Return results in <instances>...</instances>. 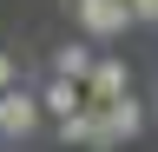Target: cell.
<instances>
[{
    "label": "cell",
    "instance_id": "7",
    "mask_svg": "<svg viewBox=\"0 0 158 152\" xmlns=\"http://www.w3.org/2000/svg\"><path fill=\"white\" fill-rule=\"evenodd\" d=\"M125 13H132L138 27H152V20H158V0H125Z\"/></svg>",
    "mask_w": 158,
    "mask_h": 152
},
{
    "label": "cell",
    "instance_id": "9",
    "mask_svg": "<svg viewBox=\"0 0 158 152\" xmlns=\"http://www.w3.org/2000/svg\"><path fill=\"white\" fill-rule=\"evenodd\" d=\"M0 152H7V139H0Z\"/></svg>",
    "mask_w": 158,
    "mask_h": 152
},
{
    "label": "cell",
    "instance_id": "2",
    "mask_svg": "<svg viewBox=\"0 0 158 152\" xmlns=\"http://www.w3.org/2000/svg\"><path fill=\"white\" fill-rule=\"evenodd\" d=\"M33 126H40V99H33V86H20V80L0 86V139L13 145V139H27Z\"/></svg>",
    "mask_w": 158,
    "mask_h": 152
},
{
    "label": "cell",
    "instance_id": "8",
    "mask_svg": "<svg viewBox=\"0 0 158 152\" xmlns=\"http://www.w3.org/2000/svg\"><path fill=\"white\" fill-rule=\"evenodd\" d=\"M20 80V60H13V53H0V86H13Z\"/></svg>",
    "mask_w": 158,
    "mask_h": 152
},
{
    "label": "cell",
    "instance_id": "1",
    "mask_svg": "<svg viewBox=\"0 0 158 152\" xmlns=\"http://www.w3.org/2000/svg\"><path fill=\"white\" fill-rule=\"evenodd\" d=\"M138 132H145V99H138V93H118V99H106V106L86 99V139H79V145L112 152V145L138 139Z\"/></svg>",
    "mask_w": 158,
    "mask_h": 152
},
{
    "label": "cell",
    "instance_id": "6",
    "mask_svg": "<svg viewBox=\"0 0 158 152\" xmlns=\"http://www.w3.org/2000/svg\"><path fill=\"white\" fill-rule=\"evenodd\" d=\"M86 66H92V46L86 40H66L53 53V73H59V80H86Z\"/></svg>",
    "mask_w": 158,
    "mask_h": 152
},
{
    "label": "cell",
    "instance_id": "3",
    "mask_svg": "<svg viewBox=\"0 0 158 152\" xmlns=\"http://www.w3.org/2000/svg\"><path fill=\"white\" fill-rule=\"evenodd\" d=\"M73 7V20L92 33V40H118V33L132 27V13H125V0H66Z\"/></svg>",
    "mask_w": 158,
    "mask_h": 152
},
{
    "label": "cell",
    "instance_id": "5",
    "mask_svg": "<svg viewBox=\"0 0 158 152\" xmlns=\"http://www.w3.org/2000/svg\"><path fill=\"white\" fill-rule=\"evenodd\" d=\"M79 106H86V86L79 80H59L53 73V80L40 86V112H53V119H66V112H79Z\"/></svg>",
    "mask_w": 158,
    "mask_h": 152
},
{
    "label": "cell",
    "instance_id": "4",
    "mask_svg": "<svg viewBox=\"0 0 158 152\" xmlns=\"http://www.w3.org/2000/svg\"><path fill=\"white\" fill-rule=\"evenodd\" d=\"M86 99L92 106H106V99H118V93H132V73H125V60H99L92 53V66H86Z\"/></svg>",
    "mask_w": 158,
    "mask_h": 152
}]
</instances>
